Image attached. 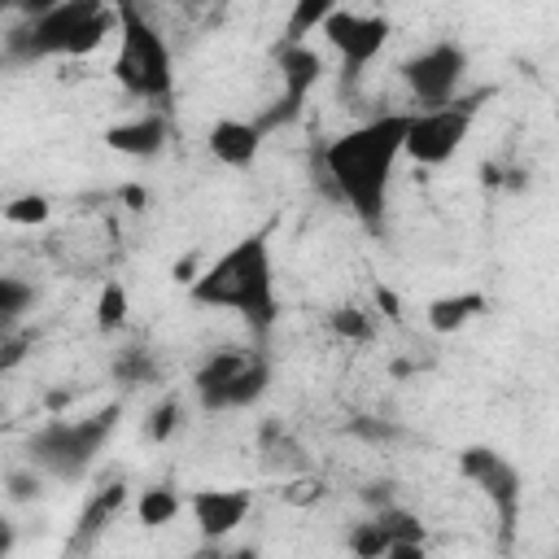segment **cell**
<instances>
[{
    "label": "cell",
    "mask_w": 559,
    "mask_h": 559,
    "mask_svg": "<svg viewBox=\"0 0 559 559\" xmlns=\"http://www.w3.org/2000/svg\"><path fill=\"white\" fill-rule=\"evenodd\" d=\"M332 9H336L332 0H297L288 9V22H284V39L280 44H306V35H314Z\"/></svg>",
    "instance_id": "cell-19"
},
{
    "label": "cell",
    "mask_w": 559,
    "mask_h": 559,
    "mask_svg": "<svg viewBox=\"0 0 559 559\" xmlns=\"http://www.w3.org/2000/svg\"><path fill=\"white\" fill-rule=\"evenodd\" d=\"M118 9V52H114V79L127 96L148 100L166 114V100L175 96V61L166 35L148 22L140 4H114Z\"/></svg>",
    "instance_id": "cell-4"
},
{
    "label": "cell",
    "mask_w": 559,
    "mask_h": 559,
    "mask_svg": "<svg viewBox=\"0 0 559 559\" xmlns=\"http://www.w3.org/2000/svg\"><path fill=\"white\" fill-rule=\"evenodd\" d=\"M122 201H127V205H135V210H140V205H144V201H148V192H144V188H135V183H127V188H122Z\"/></svg>",
    "instance_id": "cell-33"
},
{
    "label": "cell",
    "mask_w": 559,
    "mask_h": 559,
    "mask_svg": "<svg viewBox=\"0 0 559 559\" xmlns=\"http://www.w3.org/2000/svg\"><path fill=\"white\" fill-rule=\"evenodd\" d=\"M262 140L266 135L258 131L253 118H218L210 127V135H205V148H210L214 162H223L231 170H249L258 162V153H262Z\"/></svg>",
    "instance_id": "cell-14"
},
{
    "label": "cell",
    "mask_w": 559,
    "mask_h": 559,
    "mask_svg": "<svg viewBox=\"0 0 559 559\" xmlns=\"http://www.w3.org/2000/svg\"><path fill=\"white\" fill-rule=\"evenodd\" d=\"M118 31V9L105 0H57L35 4L4 35L9 61H48V57H87Z\"/></svg>",
    "instance_id": "cell-3"
},
{
    "label": "cell",
    "mask_w": 559,
    "mask_h": 559,
    "mask_svg": "<svg viewBox=\"0 0 559 559\" xmlns=\"http://www.w3.org/2000/svg\"><path fill=\"white\" fill-rule=\"evenodd\" d=\"M13 537H17V533H13V520H9V515H0V559L13 550Z\"/></svg>",
    "instance_id": "cell-32"
},
{
    "label": "cell",
    "mask_w": 559,
    "mask_h": 559,
    "mask_svg": "<svg viewBox=\"0 0 559 559\" xmlns=\"http://www.w3.org/2000/svg\"><path fill=\"white\" fill-rule=\"evenodd\" d=\"M122 502H127V485H122V480L96 489V493L87 498V507L79 511V524H74V533H70V542H66V555H83V550H92V542L109 528V520L118 515Z\"/></svg>",
    "instance_id": "cell-15"
},
{
    "label": "cell",
    "mask_w": 559,
    "mask_h": 559,
    "mask_svg": "<svg viewBox=\"0 0 559 559\" xmlns=\"http://www.w3.org/2000/svg\"><path fill=\"white\" fill-rule=\"evenodd\" d=\"M275 66H280V96L253 118L262 135L293 127L314 92V83L323 79V57L310 44H275Z\"/></svg>",
    "instance_id": "cell-8"
},
{
    "label": "cell",
    "mask_w": 559,
    "mask_h": 559,
    "mask_svg": "<svg viewBox=\"0 0 559 559\" xmlns=\"http://www.w3.org/2000/svg\"><path fill=\"white\" fill-rule=\"evenodd\" d=\"M380 559H428V550H424V542H393Z\"/></svg>",
    "instance_id": "cell-31"
},
{
    "label": "cell",
    "mask_w": 559,
    "mask_h": 559,
    "mask_svg": "<svg viewBox=\"0 0 559 559\" xmlns=\"http://www.w3.org/2000/svg\"><path fill=\"white\" fill-rule=\"evenodd\" d=\"M192 306L210 310H231L245 319V328L266 341L275 319H280V297H275V271H271V231H249L240 236L227 253H218L197 280L188 284Z\"/></svg>",
    "instance_id": "cell-2"
},
{
    "label": "cell",
    "mask_w": 559,
    "mask_h": 559,
    "mask_svg": "<svg viewBox=\"0 0 559 559\" xmlns=\"http://www.w3.org/2000/svg\"><path fill=\"white\" fill-rule=\"evenodd\" d=\"M258 354H262V349H245V345H223V349H214V354L197 367V376H192L197 402H201L205 411H227L231 384L240 380V371H245Z\"/></svg>",
    "instance_id": "cell-12"
},
{
    "label": "cell",
    "mask_w": 559,
    "mask_h": 559,
    "mask_svg": "<svg viewBox=\"0 0 559 559\" xmlns=\"http://www.w3.org/2000/svg\"><path fill=\"white\" fill-rule=\"evenodd\" d=\"M13 227H39V223H48L52 218V201L48 197H39V192H26V197H13V201H4V210H0Z\"/></svg>",
    "instance_id": "cell-23"
},
{
    "label": "cell",
    "mask_w": 559,
    "mask_h": 559,
    "mask_svg": "<svg viewBox=\"0 0 559 559\" xmlns=\"http://www.w3.org/2000/svg\"><path fill=\"white\" fill-rule=\"evenodd\" d=\"M406 118L411 114H376V118L341 131L323 148V179H328L332 197L345 201L371 236L384 231V205H389V183H393V170L402 157Z\"/></svg>",
    "instance_id": "cell-1"
},
{
    "label": "cell",
    "mask_w": 559,
    "mask_h": 559,
    "mask_svg": "<svg viewBox=\"0 0 559 559\" xmlns=\"http://www.w3.org/2000/svg\"><path fill=\"white\" fill-rule=\"evenodd\" d=\"M480 100H485V92H472V96H454V100L441 105V109H415V114L406 118L402 157H411V162H419V166H441V162H450V157L463 148V140H467V131H472V122H476Z\"/></svg>",
    "instance_id": "cell-6"
},
{
    "label": "cell",
    "mask_w": 559,
    "mask_h": 559,
    "mask_svg": "<svg viewBox=\"0 0 559 559\" xmlns=\"http://www.w3.org/2000/svg\"><path fill=\"white\" fill-rule=\"evenodd\" d=\"M485 293H450V297H437V301H428V310H424V319H428V328L432 332H459V328H467L476 314H485Z\"/></svg>",
    "instance_id": "cell-16"
},
{
    "label": "cell",
    "mask_w": 559,
    "mask_h": 559,
    "mask_svg": "<svg viewBox=\"0 0 559 559\" xmlns=\"http://www.w3.org/2000/svg\"><path fill=\"white\" fill-rule=\"evenodd\" d=\"M4 493H9L13 502H35V498L44 493V472H35L31 463H26V467H13V472L4 476Z\"/></svg>",
    "instance_id": "cell-27"
},
{
    "label": "cell",
    "mask_w": 559,
    "mask_h": 559,
    "mask_svg": "<svg viewBox=\"0 0 559 559\" xmlns=\"http://www.w3.org/2000/svg\"><path fill=\"white\" fill-rule=\"evenodd\" d=\"M393 489H397L393 480H367V485H362V502L376 507V511H380V507H393V502H397Z\"/></svg>",
    "instance_id": "cell-29"
},
{
    "label": "cell",
    "mask_w": 559,
    "mask_h": 559,
    "mask_svg": "<svg viewBox=\"0 0 559 559\" xmlns=\"http://www.w3.org/2000/svg\"><path fill=\"white\" fill-rule=\"evenodd\" d=\"M371 520L380 524V533L389 537V546H393V542H424V537H428L424 520H419L415 511L397 507V502H393V507H380V511H376Z\"/></svg>",
    "instance_id": "cell-21"
},
{
    "label": "cell",
    "mask_w": 559,
    "mask_h": 559,
    "mask_svg": "<svg viewBox=\"0 0 559 559\" xmlns=\"http://www.w3.org/2000/svg\"><path fill=\"white\" fill-rule=\"evenodd\" d=\"M166 140H170V118L162 109H148V114H135L127 122L105 127V144L122 157H135V162L157 157L166 148Z\"/></svg>",
    "instance_id": "cell-13"
},
{
    "label": "cell",
    "mask_w": 559,
    "mask_h": 559,
    "mask_svg": "<svg viewBox=\"0 0 559 559\" xmlns=\"http://www.w3.org/2000/svg\"><path fill=\"white\" fill-rule=\"evenodd\" d=\"M109 371H114V380L127 384V389H135V384H153V380L162 376L157 362H153V349H148V345H127V349H118Z\"/></svg>",
    "instance_id": "cell-17"
},
{
    "label": "cell",
    "mask_w": 559,
    "mask_h": 559,
    "mask_svg": "<svg viewBox=\"0 0 559 559\" xmlns=\"http://www.w3.org/2000/svg\"><path fill=\"white\" fill-rule=\"evenodd\" d=\"M459 476L467 485H476L480 498L498 511L502 546H511L515 524H520V502H524V476H520V467L507 454H498L493 445H463L459 450Z\"/></svg>",
    "instance_id": "cell-7"
},
{
    "label": "cell",
    "mask_w": 559,
    "mask_h": 559,
    "mask_svg": "<svg viewBox=\"0 0 559 559\" xmlns=\"http://www.w3.org/2000/svg\"><path fill=\"white\" fill-rule=\"evenodd\" d=\"M192 559H262L258 546H227V542H201Z\"/></svg>",
    "instance_id": "cell-28"
},
{
    "label": "cell",
    "mask_w": 559,
    "mask_h": 559,
    "mask_svg": "<svg viewBox=\"0 0 559 559\" xmlns=\"http://www.w3.org/2000/svg\"><path fill=\"white\" fill-rule=\"evenodd\" d=\"M345 546H349L354 559H380V555L389 550V537L380 533L376 520H358V524L345 533Z\"/></svg>",
    "instance_id": "cell-25"
},
{
    "label": "cell",
    "mask_w": 559,
    "mask_h": 559,
    "mask_svg": "<svg viewBox=\"0 0 559 559\" xmlns=\"http://www.w3.org/2000/svg\"><path fill=\"white\" fill-rule=\"evenodd\" d=\"M319 35L341 52L345 74H358V70H367V66L384 52V44H389V17H380V13H358V9H341V4H336V9L323 17Z\"/></svg>",
    "instance_id": "cell-10"
},
{
    "label": "cell",
    "mask_w": 559,
    "mask_h": 559,
    "mask_svg": "<svg viewBox=\"0 0 559 559\" xmlns=\"http://www.w3.org/2000/svg\"><path fill=\"white\" fill-rule=\"evenodd\" d=\"M31 301H35V288H31L26 280H17V275H0V341L17 328V319L31 310Z\"/></svg>",
    "instance_id": "cell-20"
},
{
    "label": "cell",
    "mask_w": 559,
    "mask_h": 559,
    "mask_svg": "<svg viewBox=\"0 0 559 559\" xmlns=\"http://www.w3.org/2000/svg\"><path fill=\"white\" fill-rule=\"evenodd\" d=\"M349 428L362 432V437H371V441H389V437H397V428H389V424H380V419H376V424H371V419H354Z\"/></svg>",
    "instance_id": "cell-30"
},
{
    "label": "cell",
    "mask_w": 559,
    "mask_h": 559,
    "mask_svg": "<svg viewBox=\"0 0 559 559\" xmlns=\"http://www.w3.org/2000/svg\"><path fill=\"white\" fill-rule=\"evenodd\" d=\"M183 428V397L179 393H166L153 411H148V419H144V432H148V441H170L175 432Z\"/></svg>",
    "instance_id": "cell-22"
},
{
    "label": "cell",
    "mask_w": 559,
    "mask_h": 559,
    "mask_svg": "<svg viewBox=\"0 0 559 559\" xmlns=\"http://www.w3.org/2000/svg\"><path fill=\"white\" fill-rule=\"evenodd\" d=\"M127 323V288L118 280H109L96 297V328L100 332H118Z\"/></svg>",
    "instance_id": "cell-24"
},
{
    "label": "cell",
    "mask_w": 559,
    "mask_h": 559,
    "mask_svg": "<svg viewBox=\"0 0 559 559\" xmlns=\"http://www.w3.org/2000/svg\"><path fill=\"white\" fill-rule=\"evenodd\" d=\"M122 402H109L83 419H52L44 428H35L26 437V463L52 480H83L96 463V454L109 445L114 428H118Z\"/></svg>",
    "instance_id": "cell-5"
},
{
    "label": "cell",
    "mask_w": 559,
    "mask_h": 559,
    "mask_svg": "<svg viewBox=\"0 0 559 559\" xmlns=\"http://www.w3.org/2000/svg\"><path fill=\"white\" fill-rule=\"evenodd\" d=\"M328 328L341 336V341H371V314L367 310H358V306H336L332 314H328Z\"/></svg>",
    "instance_id": "cell-26"
},
{
    "label": "cell",
    "mask_w": 559,
    "mask_h": 559,
    "mask_svg": "<svg viewBox=\"0 0 559 559\" xmlns=\"http://www.w3.org/2000/svg\"><path fill=\"white\" fill-rule=\"evenodd\" d=\"M135 511H140V524H144V528H162V524H170V520L183 511V498H179V489H170V485H148V489L140 493V502H135Z\"/></svg>",
    "instance_id": "cell-18"
},
{
    "label": "cell",
    "mask_w": 559,
    "mask_h": 559,
    "mask_svg": "<svg viewBox=\"0 0 559 559\" xmlns=\"http://www.w3.org/2000/svg\"><path fill=\"white\" fill-rule=\"evenodd\" d=\"M467 74V48L459 39H437L402 61V83L419 100V109H441L459 96Z\"/></svg>",
    "instance_id": "cell-9"
},
{
    "label": "cell",
    "mask_w": 559,
    "mask_h": 559,
    "mask_svg": "<svg viewBox=\"0 0 559 559\" xmlns=\"http://www.w3.org/2000/svg\"><path fill=\"white\" fill-rule=\"evenodd\" d=\"M249 507H253V493L249 489H197L188 498V511L197 520L201 542H227L245 524Z\"/></svg>",
    "instance_id": "cell-11"
}]
</instances>
